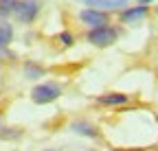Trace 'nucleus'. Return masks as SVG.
Segmentation results:
<instances>
[{"mask_svg":"<svg viewBox=\"0 0 158 151\" xmlns=\"http://www.w3.org/2000/svg\"><path fill=\"white\" fill-rule=\"evenodd\" d=\"M62 97V85L55 83V81H44V83H37L31 90V101L37 105H46L53 103L55 99Z\"/></svg>","mask_w":158,"mask_h":151,"instance_id":"1","label":"nucleus"},{"mask_svg":"<svg viewBox=\"0 0 158 151\" xmlns=\"http://www.w3.org/2000/svg\"><path fill=\"white\" fill-rule=\"evenodd\" d=\"M86 40L92 44V46H99V48H106L110 44H114L118 40V31L114 26H97V29H90L86 33Z\"/></svg>","mask_w":158,"mask_h":151,"instance_id":"2","label":"nucleus"},{"mask_svg":"<svg viewBox=\"0 0 158 151\" xmlns=\"http://www.w3.org/2000/svg\"><path fill=\"white\" fill-rule=\"evenodd\" d=\"M13 13H15L18 20L24 22V24L33 22L37 18V13H40V0H18Z\"/></svg>","mask_w":158,"mask_h":151,"instance_id":"3","label":"nucleus"},{"mask_svg":"<svg viewBox=\"0 0 158 151\" xmlns=\"http://www.w3.org/2000/svg\"><path fill=\"white\" fill-rule=\"evenodd\" d=\"M79 20H81L86 26H90V29L108 26V24H110L108 13H106V11H99V9H92V7H88V9H84L81 13H79Z\"/></svg>","mask_w":158,"mask_h":151,"instance_id":"4","label":"nucleus"},{"mask_svg":"<svg viewBox=\"0 0 158 151\" xmlns=\"http://www.w3.org/2000/svg\"><path fill=\"white\" fill-rule=\"evenodd\" d=\"M147 11H149V7H147V5L125 7V9L121 11V20H123L125 24H132V22H136V20H141V18H145V15H147Z\"/></svg>","mask_w":158,"mask_h":151,"instance_id":"5","label":"nucleus"},{"mask_svg":"<svg viewBox=\"0 0 158 151\" xmlns=\"http://www.w3.org/2000/svg\"><path fill=\"white\" fill-rule=\"evenodd\" d=\"M86 5L99 11H112V9L127 7V0H86Z\"/></svg>","mask_w":158,"mask_h":151,"instance_id":"6","label":"nucleus"},{"mask_svg":"<svg viewBox=\"0 0 158 151\" xmlns=\"http://www.w3.org/2000/svg\"><path fill=\"white\" fill-rule=\"evenodd\" d=\"M99 105H123L127 103V94L123 92H108V94H99L97 97Z\"/></svg>","mask_w":158,"mask_h":151,"instance_id":"7","label":"nucleus"},{"mask_svg":"<svg viewBox=\"0 0 158 151\" xmlns=\"http://www.w3.org/2000/svg\"><path fill=\"white\" fill-rule=\"evenodd\" d=\"M70 129L75 131V134H81V136H88V138H97V136H99L97 127H94L92 123H88V121H75V123L70 125Z\"/></svg>","mask_w":158,"mask_h":151,"instance_id":"8","label":"nucleus"},{"mask_svg":"<svg viewBox=\"0 0 158 151\" xmlns=\"http://www.w3.org/2000/svg\"><path fill=\"white\" fill-rule=\"evenodd\" d=\"M44 72H46V70H44L42 66H37V64H33V62H27V64H24V77H27V79H33V81H35V79H40V77H44Z\"/></svg>","mask_w":158,"mask_h":151,"instance_id":"9","label":"nucleus"},{"mask_svg":"<svg viewBox=\"0 0 158 151\" xmlns=\"http://www.w3.org/2000/svg\"><path fill=\"white\" fill-rule=\"evenodd\" d=\"M11 37H13V29H11V24L2 22V24H0V48H5V46H9V42H11Z\"/></svg>","mask_w":158,"mask_h":151,"instance_id":"10","label":"nucleus"},{"mask_svg":"<svg viewBox=\"0 0 158 151\" xmlns=\"http://www.w3.org/2000/svg\"><path fill=\"white\" fill-rule=\"evenodd\" d=\"M20 134H22V129L7 127V125L2 123V116H0V138H7V140H11V138H18Z\"/></svg>","mask_w":158,"mask_h":151,"instance_id":"11","label":"nucleus"},{"mask_svg":"<svg viewBox=\"0 0 158 151\" xmlns=\"http://www.w3.org/2000/svg\"><path fill=\"white\" fill-rule=\"evenodd\" d=\"M15 5H18V0H0V13L2 15H9L15 11Z\"/></svg>","mask_w":158,"mask_h":151,"instance_id":"12","label":"nucleus"},{"mask_svg":"<svg viewBox=\"0 0 158 151\" xmlns=\"http://www.w3.org/2000/svg\"><path fill=\"white\" fill-rule=\"evenodd\" d=\"M59 42H62L64 46H70L75 42V35H70L68 31H64V33H59Z\"/></svg>","mask_w":158,"mask_h":151,"instance_id":"13","label":"nucleus"},{"mask_svg":"<svg viewBox=\"0 0 158 151\" xmlns=\"http://www.w3.org/2000/svg\"><path fill=\"white\" fill-rule=\"evenodd\" d=\"M112 151H136V149H112Z\"/></svg>","mask_w":158,"mask_h":151,"instance_id":"14","label":"nucleus"},{"mask_svg":"<svg viewBox=\"0 0 158 151\" xmlns=\"http://www.w3.org/2000/svg\"><path fill=\"white\" fill-rule=\"evenodd\" d=\"M147 2H152V0H143V5H147Z\"/></svg>","mask_w":158,"mask_h":151,"instance_id":"15","label":"nucleus"},{"mask_svg":"<svg viewBox=\"0 0 158 151\" xmlns=\"http://www.w3.org/2000/svg\"><path fill=\"white\" fill-rule=\"evenodd\" d=\"M46 151H55V149H46Z\"/></svg>","mask_w":158,"mask_h":151,"instance_id":"16","label":"nucleus"}]
</instances>
